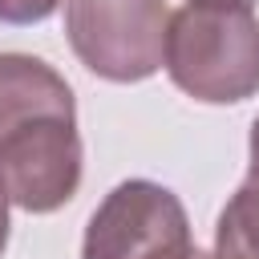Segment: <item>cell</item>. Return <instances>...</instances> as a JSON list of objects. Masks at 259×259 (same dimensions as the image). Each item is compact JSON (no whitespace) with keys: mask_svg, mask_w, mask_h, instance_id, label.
Wrapping results in <instances>:
<instances>
[{"mask_svg":"<svg viewBox=\"0 0 259 259\" xmlns=\"http://www.w3.org/2000/svg\"><path fill=\"white\" fill-rule=\"evenodd\" d=\"M214 259H259V166L247 170L214 223Z\"/></svg>","mask_w":259,"mask_h":259,"instance_id":"8992f818","label":"cell"},{"mask_svg":"<svg viewBox=\"0 0 259 259\" xmlns=\"http://www.w3.org/2000/svg\"><path fill=\"white\" fill-rule=\"evenodd\" d=\"M61 4H65V0H0V24H16V28L40 24V20H49Z\"/></svg>","mask_w":259,"mask_h":259,"instance_id":"52a82bcc","label":"cell"},{"mask_svg":"<svg viewBox=\"0 0 259 259\" xmlns=\"http://www.w3.org/2000/svg\"><path fill=\"white\" fill-rule=\"evenodd\" d=\"M251 166H259V117L251 125Z\"/></svg>","mask_w":259,"mask_h":259,"instance_id":"9c48e42d","label":"cell"},{"mask_svg":"<svg viewBox=\"0 0 259 259\" xmlns=\"http://www.w3.org/2000/svg\"><path fill=\"white\" fill-rule=\"evenodd\" d=\"M166 0H65L73 57L101 81L134 85L166 65Z\"/></svg>","mask_w":259,"mask_h":259,"instance_id":"7a4b0ae2","label":"cell"},{"mask_svg":"<svg viewBox=\"0 0 259 259\" xmlns=\"http://www.w3.org/2000/svg\"><path fill=\"white\" fill-rule=\"evenodd\" d=\"M190 219L182 198L154 178L117 182L89 214L81 259H190Z\"/></svg>","mask_w":259,"mask_h":259,"instance_id":"3957f363","label":"cell"},{"mask_svg":"<svg viewBox=\"0 0 259 259\" xmlns=\"http://www.w3.org/2000/svg\"><path fill=\"white\" fill-rule=\"evenodd\" d=\"M239 4H255V0H239Z\"/></svg>","mask_w":259,"mask_h":259,"instance_id":"8fae6325","label":"cell"},{"mask_svg":"<svg viewBox=\"0 0 259 259\" xmlns=\"http://www.w3.org/2000/svg\"><path fill=\"white\" fill-rule=\"evenodd\" d=\"M85 170L77 117H36L0 138V190L28 214L61 210Z\"/></svg>","mask_w":259,"mask_h":259,"instance_id":"277c9868","label":"cell"},{"mask_svg":"<svg viewBox=\"0 0 259 259\" xmlns=\"http://www.w3.org/2000/svg\"><path fill=\"white\" fill-rule=\"evenodd\" d=\"M8 206H12V202H8L4 190H0V255H4V247H8V227H12V223H8Z\"/></svg>","mask_w":259,"mask_h":259,"instance_id":"ba28073f","label":"cell"},{"mask_svg":"<svg viewBox=\"0 0 259 259\" xmlns=\"http://www.w3.org/2000/svg\"><path fill=\"white\" fill-rule=\"evenodd\" d=\"M36 117H77L69 81L40 57L0 53V138Z\"/></svg>","mask_w":259,"mask_h":259,"instance_id":"5b68a950","label":"cell"},{"mask_svg":"<svg viewBox=\"0 0 259 259\" xmlns=\"http://www.w3.org/2000/svg\"><path fill=\"white\" fill-rule=\"evenodd\" d=\"M190 259H214V255H206V251H198V247H194V255H190Z\"/></svg>","mask_w":259,"mask_h":259,"instance_id":"30bf717a","label":"cell"},{"mask_svg":"<svg viewBox=\"0 0 259 259\" xmlns=\"http://www.w3.org/2000/svg\"><path fill=\"white\" fill-rule=\"evenodd\" d=\"M170 81L202 105H239L259 93V20L239 0H186L166 28Z\"/></svg>","mask_w":259,"mask_h":259,"instance_id":"6da1fadb","label":"cell"}]
</instances>
